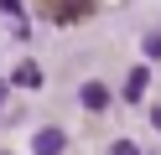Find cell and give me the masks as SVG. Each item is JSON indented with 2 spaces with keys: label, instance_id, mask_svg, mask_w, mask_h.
Returning a JSON list of instances; mask_svg holds the SVG:
<instances>
[{
  "label": "cell",
  "instance_id": "cell-4",
  "mask_svg": "<svg viewBox=\"0 0 161 155\" xmlns=\"http://www.w3.org/2000/svg\"><path fill=\"white\" fill-rule=\"evenodd\" d=\"M11 83H16V88H42V72H36V62H21V67L11 72Z\"/></svg>",
  "mask_w": 161,
  "mask_h": 155
},
{
  "label": "cell",
  "instance_id": "cell-9",
  "mask_svg": "<svg viewBox=\"0 0 161 155\" xmlns=\"http://www.w3.org/2000/svg\"><path fill=\"white\" fill-rule=\"evenodd\" d=\"M151 124H156V134H161V103H156V109H151Z\"/></svg>",
  "mask_w": 161,
  "mask_h": 155
},
{
  "label": "cell",
  "instance_id": "cell-1",
  "mask_svg": "<svg viewBox=\"0 0 161 155\" xmlns=\"http://www.w3.org/2000/svg\"><path fill=\"white\" fill-rule=\"evenodd\" d=\"M78 103H83L88 114H99V109H104V103H109V88H104V83H94V78H88L83 88H78Z\"/></svg>",
  "mask_w": 161,
  "mask_h": 155
},
{
  "label": "cell",
  "instance_id": "cell-8",
  "mask_svg": "<svg viewBox=\"0 0 161 155\" xmlns=\"http://www.w3.org/2000/svg\"><path fill=\"white\" fill-rule=\"evenodd\" d=\"M0 10H5V16H16V21H21V0H0Z\"/></svg>",
  "mask_w": 161,
  "mask_h": 155
},
{
  "label": "cell",
  "instance_id": "cell-10",
  "mask_svg": "<svg viewBox=\"0 0 161 155\" xmlns=\"http://www.w3.org/2000/svg\"><path fill=\"white\" fill-rule=\"evenodd\" d=\"M0 98H5V83H0Z\"/></svg>",
  "mask_w": 161,
  "mask_h": 155
},
{
  "label": "cell",
  "instance_id": "cell-6",
  "mask_svg": "<svg viewBox=\"0 0 161 155\" xmlns=\"http://www.w3.org/2000/svg\"><path fill=\"white\" fill-rule=\"evenodd\" d=\"M146 57L161 62V31H151V36H146Z\"/></svg>",
  "mask_w": 161,
  "mask_h": 155
},
{
  "label": "cell",
  "instance_id": "cell-2",
  "mask_svg": "<svg viewBox=\"0 0 161 155\" xmlns=\"http://www.w3.org/2000/svg\"><path fill=\"white\" fill-rule=\"evenodd\" d=\"M63 145H68V134H63V129H36L31 150H36V155H63Z\"/></svg>",
  "mask_w": 161,
  "mask_h": 155
},
{
  "label": "cell",
  "instance_id": "cell-5",
  "mask_svg": "<svg viewBox=\"0 0 161 155\" xmlns=\"http://www.w3.org/2000/svg\"><path fill=\"white\" fill-rule=\"evenodd\" d=\"M83 10H88V0H63V10H57V16H63V21H78Z\"/></svg>",
  "mask_w": 161,
  "mask_h": 155
},
{
  "label": "cell",
  "instance_id": "cell-7",
  "mask_svg": "<svg viewBox=\"0 0 161 155\" xmlns=\"http://www.w3.org/2000/svg\"><path fill=\"white\" fill-rule=\"evenodd\" d=\"M109 155H140V145H130V140H114V145H109Z\"/></svg>",
  "mask_w": 161,
  "mask_h": 155
},
{
  "label": "cell",
  "instance_id": "cell-3",
  "mask_svg": "<svg viewBox=\"0 0 161 155\" xmlns=\"http://www.w3.org/2000/svg\"><path fill=\"white\" fill-rule=\"evenodd\" d=\"M146 83H151V67H130V78H125L119 93H125L130 103H140V98H146Z\"/></svg>",
  "mask_w": 161,
  "mask_h": 155
}]
</instances>
